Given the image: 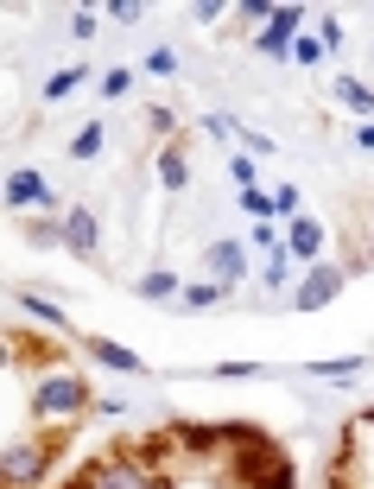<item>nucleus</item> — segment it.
<instances>
[{
	"label": "nucleus",
	"mask_w": 374,
	"mask_h": 489,
	"mask_svg": "<svg viewBox=\"0 0 374 489\" xmlns=\"http://www.w3.org/2000/svg\"><path fill=\"white\" fill-rule=\"evenodd\" d=\"M77 426H33L26 438H7V457H0V483L7 489H51L64 451H70Z\"/></svg>",
	"instance_id": "f257e3e1"
},
{
	"label": "nucleus",
	"mask_w": 374,
	"mask_h": 489,
	"mask_svg": "<svg viewBox=\"0 0 374 489\" xmlns=\"http://www.w3.org/2000/svg\"><path fill=\"white\" fill-rule=\"evenodd\" d=\"M83 413H96V394H89L83 375L58 369V375H45L33 388V426H77Z\"/></svg>",
	"instance_id": "f03ea898"
},
{
	"label": "nucleus",
	"mask_w": 374,
	"mask_h": 489,
	"mask_svg": "<svg viewBox=\"0 0 374 489\" xmlns=\"http://www.w3.org/2000/svg\"><path fill=\"white\" fill-rule=\"evenodd\" d=\"M7 356H14V369H33L39 381L64 369V343L45 337V331H14V337H7Z\"/></svg>",
	"instance_id": "7ed1b4c3"
},
{
	"label": "nucleus",
	"mask_w": 374,
	"mask_h": 489,
	"mask_svg": "<svg viewBox=\"0 0 374 489\" xmlns=\"http://www.w3.org/2000/svg\"><path fill=\"white\" fill-rule=\"evenodd\" d=\"M64 249H70L77 261H89V268L102 261V222H96L89 203H70V210H64Z\"/></svg>",
	"instance_id": "20e7f679"
},
{
	"label": "nucleus",
	"mask_w": 374,
	"mask_h": 489,
	"mask_svg": "<svg viewBox=\"0 0 374 489\" xmlns=\"http://www.w3.org/2000/svg\"><path fill=\"white\" fill-rule=\"evenodd\" d=\"M7 210H45V216H58V191H51L33 165H20V172L7 178Z\"/></svg>",
	"instance_id": "39448f33"
},
{
	"label": "nucleus",
	"mask_w": 374,
	"mask_h": 489,
	"mask_svg": "<svg viewBox=\"0 0 374 489\" xmlns=\"http://www.w3.org/2000/svg\"><path fill=\"white\" fill-rule=\"evenodd\" d=\"M203 268H210L222 287H241V280H248V255H241V241H229V235L210 241V249H203Z\"/></svg>",
	"instance_id": "423d86ee"
},
{
	"label": "nucleus",
	"mask_w": 374,
	"mask_h": 489,
	"mask_svg": "<svg viewBox=\"0 0 374 489\" xmlns=\"http://www.w3.org/2000/svg\"><path fill=\"white\" fill-rule=\"evenodd\" d=\"M336 293H342V268H311L304 287L292 293V306H298V312H317V306H330Z\"/></svg>",
	"instance_id": "0eeeda50"
},
{
	"label": "nucleus",
	"mask_w": 374,
	"mask_h": 489,
	"mask_svg": "<svg viewBox=\"0 0 374 489\" xmlns=\"http://www.w3.org/2000/svg\"><path fill=\"white\" fill-rule=\"evenodd\" d=\"M159 184H165V191H184V184H191V140H184V134L159 146Z\"/></svg>",
	"instance_id": "6e6552de"
},
{
	"label": "nucleus",
	"mask_w": 374,
	"mask_h": 489,
	"mask_svg": "<svg viewBox=\"0 0 374 489\" xmlns=\"http://www.w3.org/2000/svg\"><path fill=\"white\" fill-rule=\"evenodd\" d=\"M323 249V222L317 216H292V229H285V255L292 261H311Z\"/></svg>",
	"instance_id": "1a4fd4ad"
},
{
	"label": "nucleus",
	"mask_w": 374,
	"mask_h": 489,
	"mask_svg": "<svg viewBox=\"0 0 374 489\" xmlns=\"http://www.w3.org/2000/svg\"><path fill=\"white\" fill-rule=\"evenodd\" d=\"M83 350H89L96 362H108V369H121V375H146V362H140L134 350H121V343H108V337H83Z\"/></svg>",
	"instance_id": "9d476101"
},
{
	"label": "nucleus",
	"mask_w": 374,
	"mask_h": 489,
	"mask_svg": "<svg viewBox=\"0 0 374 489\" xmlns=\"http://www.w3.org/2000/svg\"><path fill=\"white\" fill-rule=\"evenodd\" d=\"M134 293H140V299H172V293H178V274H172V268H153V274L134 280Z\"/></svg>",
	"instance_id": "9b49d317"
},
{
	"label": "nucleus",
	"mask_w": 374,
	"mask_h": 489,
	"mask_svg": "<svg viewBox=\"0 0 374 489\" xmlns=\"http://www.w3.org/2000/svg\"><path fill=\"white\" fill-rule=\"evenodd\" d=\"M336 102H349L355 115H374V89L361 77H336Z\"/></svg>",
	"instance_id": "f8f14e48"
},
{
	"label": "nucleus",
	"mask_w": 374,
	"mask_h": 489,
	"mask_svg": "<svg viewBox=\"0 0 374 489\" xmlns=\"http://www.w3.org/2000/svg\"><path fill=\"white\" fill-rule=\"evenodd\" d=\"M83 77H89L83 64H70V71H51V77H45V102H64V96H70Z\"/></svg>",
	"instance_id": "ddd939ff"
},
{
	"label": "nucleus",
	"mask_w": 374,
	"mask_h": 489,
	"mask_svg": "<svg viewBox=\"0 0 374 489\" xmlns=\"http://www.w3.org/2000/svg\"><path fill=\"white\" fill-rule=\"evenodd\" d=\"M70 159H77V165L102 159V127H96V121H89V127H77V140H70Z\"/></svg>",
	"instance_id": "4468645a"
},
{
	"label": "nucleus",
	"mask_w": 374,
	"mask_h": 489,
	"mask_svg": "<svg viewBox=\"0 0 374 489\" xmlns=\"http://www.w3.org/2000/svg\"><path fill=\"white\" fill-rule=\"evenodd\" d=\"M222 299H229V287H210V280L184 287V312H210V306H222Z\"/></svg>",
	"instance_id": "2eb2a0df"
},
{
	"label": "nucleus",
	"mask_w": 374,
	"mask_h": 489,
	"mask_svg": "<svg viewBox=\"0 0 374 489\" xmlns=\"http://www.w3.org/2000/svg\"><path fill=\"white\" fill-rule=\"evenodd\" d=\"M20 312H33V318H45L51 331H64V312H58L51 299H39V293H20Z\"/></svg>",
	"instance_id": "dca6fc26"
},
{
	"label": "nucleus",
	"mask_w": 374,
	"mask_h": 489,
	"mask_svg": "<svg viewBox=\"0 0 374 489\" xmlns=\"http://www.w3.org/2000/svg\"><path fill=\"white\" fill-rule=\"evenodd\" d=\"M96 89H102V102H121V96L134 89V71H108V77H102Z\"/></svg>",
	"instance_id": "f3484780"
},
{
	"label": "nucleus",
	"mask_w": 374,
	"mask_h": 489,
	"mask_svg": "<svg viewBox=\"0 0 374 489\" xmlns=\"http://www.w3.org/2000/svg\"><path fill=\"white\" fill-rule=\"evenodd\" d=\"M285 274H292V255H285V249H273V255H266V268H260V280H266V287H279Z\"/></svg>",
	"instance_id": "a211bd4d"
},
{
	"label": "nucleus",
	"mask_w": 374,
	"mask_h": 489,
	"mask_svg": "<svg viewBox=\"0 0 374 489\" xmlns=\"http://www.w3.org/2000/svg\"><path fill=\"white\" fill-rule=\"evenodd\" d=\"M146 71H153V77H172V71H178V52H165V45H153V58H146Z\"/></svg>",
	"instance_id": "6ab92c4d"
},
{
	"label": "nucleus",
	"mask_w": 374,
	"mask_h": 489,
	"mask_svg": "<svg viewBox=\"0 0 374 489\" xmlns=\"http://www.w3.org/2000/svg\"><path fill=\"white\" fill-rule=\"evenodd\" d=\"M273 216H298V184H279L273 191Z\"/></svg>",
	"instance_id": "aec40b11"
},
{
	"label": "nucleus",
	"mask_w": 374,
	"mask_h": 489,
	"mask_svg": "<svg viewBox=\"0 0 374 489\" xmlns=\"http://www.w3.org/2000/svg\"><path fill=\"white\" fill-rule=\"evenodd\" d=\"M222 14H229V7H222V0H197V7H191V20H197V26H216Z\"/></svg>",
	"instance_id": "412c9836"
},
{
	"label": "nucleus",
	"mask_w": 374,
	"mask_h": 489,
	"mask_svg": "<svg viewBox=\"0 0 374 489\" xmlns=\"http://www.w3.org/2000/svg\"><path fill=\"white\" fill-rule=\"evenodd\" d=\"M96 26H102V20H96L89 7H83V14H70V39H96Z\"/></svg>",
	"instance_id": "4be33fe9"
},
{
	"label": "nucleus",
	"mask_w": 374,
	"mask_h": 489,
	"mask_svg": "<svg viewBox=\"0 0 374 489\" xmlns=\"http://www.w3.org/2000/svg\"><path fill=\"white\" fill-rule=\"evenodd\" d=\"M292 58H298V64H323V39H298Z\"/></svg>",
	"instance_id": "5701e85b"
},
{
	"label": "nucleus",
	"mask_w": 374,
	"mask_h": 489,
	"mask_svg": "<svg viewBox=\"0 0 374 489\" xmlns=\"http://www.w3.org/2000/svg\"><path fill=\"white\" fill-rule=\"evenodd\" d=\"M317 375H336V381H342V375H361V356H342V362H317Z\"/></svg>",
	"instance_id": "b1692460"
},
{
	"label": "nucleus",
	"mask_w": 374,
	"mask_h": 489,
	"mask_svg": "<svg viewBox=\"0 0 374 489\" xmlns=\"http://www.w3.org/2000/svg\"><path fill=\"white\" fill-rule=\"evenodd\" d=\"M108 20H146V7H134V0H108Z\"/></svg>",
	"instance_id": "393cba45"
},
{
	"label": "nucleus",
	"mask_w": 374,
	"mask_h": 489,
	"mask_svg": "<svg viewBox=\"0 0 374 489\" xmlns=\"http://www.w3.org/2000/svg\"><path fill=\"white\" fill-rule=\"evenodd\" d=\"M229 127H235V121H229V115H203V134H210V140H222V134H229Z\"/></svg>",
	"instance_id": "a878e982"
},
{
	"label": "nucleus",
	"mask_w": 374,
	"mask_h": 489,
	"mask_svg": "<svg viewBox=\"0 0 374 489\" xmlns=\"http://www.w3.org/2000/svg\"><path fill=\"white\" fill-rule=\"evenodd\" d=\"M229 172L241 178V191H254V159H229Z\"/></svg>",
	"instance_id": "bb28decb"
},
{
	"label": "nucleus",
	"mask_w": 374,
	"mask_h": 489,
	"mask_svg": "<svg viewBox=\"0 0 374 489\" xmlns=\"http://www.w3.org/2000/svg\"><path fill=\"white\" fill-rule=\"evenodd\" d=\"M216 375H229V381H241V375H260V362H222Z\"/></svg>",
	"instance_id": "cd10ccee"
},
{
	"label": "nucleus",
	"mask_w": 374,
	"mask_h": 489,
	"mask_svg": "<svg viewBox=\"0 0 374 489\" xmlns=\"http://www.w3.org/2000/svg\"><path fill=\"white\" fill-rule=\"evenodd\" d=\"M355 146H361V153H374V127H355Z\"/></svg>",
	"instance_id": "c85d7f7f"
},
{
	"label": "nucleus",
	"mask_w": 374,
	"mask_h": 489,
	"mask_svg": "<svg viewBox=\"0 0 374 489\" xmlns=\"http://www.w3.org/2000/svg\"><path fill=\"white\" fill-rule=\"evenodd\" d=\"M368 268H374V249H368Z\"/></svg>",
	"instance_id": "c756f323"
}]
</instances>
